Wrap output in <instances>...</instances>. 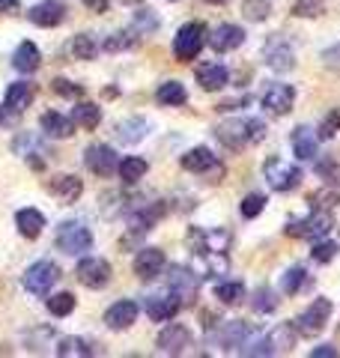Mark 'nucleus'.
<instances>
[{
	"mask_svg": "<svg viewBox=\"0 0 340 358\" xmlns=\"http://www.w3.org/2000/svg\"><path fill=\"white\" fill-rule=\"evenodd\" d=\"M39 48H36V45H33V42H21L18 45V48H15V57H13V66H15V69L18 72H36L39 69Z\"/></svg>",
	"mask_w": 340,
	"mask_h": 358,
	"instance_id": "obj_26",
	"label": "nucleus"
},
{
	"mask_svg": "<svg viewBox=\"0 0 340 358\" xmlns=\"http://www.w3.org/2000/svg\"><path fill=\"white\" fill-rule=\"evenodd\" d=\"M18 0H0V13H6V9H15Z\"/></svg>",
	"mask_w": 340,
	"mask_h": 358,
	"instance_id": "obj_52",
	"label": "nucleus"
},
{
	"mask_svg": "<svg viewBox=\"0 0 340 358\" xmlns=\"http://www.w3.org/2000/svg\"><path fill=\"white\" fill-rule=\"evenodd\" d=\"M84 6L90 9V13H105V9H108V0H84Z\"/></svg>",
	"mask_w": 340,
	"mask_h": 358,
	"instance_id": "obj_50",
	"label": "nucleus"
},
{
	"mask_svg": "<svg viewBox=\"0 0 340 358\" xmlns=\"http://www.w3.org/2000/svg\"><path fill=\"white\" fill-rule=\"evenodd\" d=\"M328 317H332V299H313L304 313L296 317V331L304 338H316L328 326Z\"/></svg>",
	"mask_w": 340,
	"mask_h": 358,
	"instance_id": "obj_5",
	"label": "nucleus"
},
{
	"mask_svg": "<svg viewBox=\"0 0 340 358\" xmlns=\"http://www.w3.org/2000/svg\"><path fill=\"white\" fill-rule=\"evenodd\" d=\"M30 102H33V84H27V81L9 84L6 96H3V108H6V110H13V114H21L24 108H30Z\"/></svg>",
	"mask_w": 340,
	"mask_h": 358,
	"instance_id": "obj_19",
	"label": "nucleus"
},
{
	"mask_svg": "<svg viewBox=\"0 0 340 358\" xmlns=\"http://www.w3.org/2000/svg\"><path fill=\"white\" fill-rule=\"evenodd\" d=\"M54 245L60 251L78 257V254L90 251V245H93V233H90L81 221H66V224H60V230H57Z\"/></svg>",
	"mask_w": 340,
	"mask_h": 358,
	"instance_id": "obj_6",
	"label": "nucleus"
},
{
	"mask_svg": "<svg viewBox=\"0 0 340 358\" xmlns=\"http://www.w3.org/2000/svg\"><path fill=\"white\" fill-rule=\"evenodd\" d=\"M242 42H245V30H242L239 24H221V27L209 36L212 51H218V54H230V51L239 48Z\"/></svg>",
	"mask_w": 340,
	"mask_h": 358,
	"instance_id": "obj_17",
	"label": "nucleus"
},
{
	"mask_svg": "<svg viewBox=\"0 0 340 358\" xmlns=\"http://www.w3.org/2000/svg\"><path fill=\"white\" fill-rule=\"evenodd\" d=\"M134 39L129 36V33H113V36L105 42V48L108 51H122V48H132Z\"/></svg>",
	"mask_w": 340,
	"mask_h": 358,
	"instance_id": "obj_45",
	"label": "nucleus"
},
{
	"mask_svg": "<svg viewBox=\"0 0 340 358\" xmlns=\"http://www.w3.org/2000/svg\"><path fill=\"white\" fill-rule=\"evenodd\" d=\"M248 338H251V326L248 322H227L224 331H221V346L224 350H233V346H245Z\"/></svg>",
	"mask_w": 340,
	"mask_h": 358,
	"instance_id": "obj_28",
	"label": "nucleus"
},
{
	"mask_svg": "<svg viewBox=\"0 0 340 358\" xmlns=\"http://www.w3.org/2000/svg\"><path fill=\"white\" fill-rule=\"evenodd\" d=\"M215 299H218L221 305H239V301L245 299V287H242V281L218 284V287H215Z\"/></svg>",
	"mask_w": 340,
	"mask_h": 358,
	"instance_id": "obj_34",
	"label": "nucleus"
},
{
	"mask_svg": "<svg viewBox=\"0 0 340 358\" xmlns=\"http://www.w3.org/2000/svg\"><path fill=\"white\" fill-rule=\"evenodd\" d=\"M332 212L328 209H313L304 221H290L287 224V236L290 239H320V236H328L332 230Z\"/></svg>",
	"mask_w": 340,
	"mask_h": 358,
	"instance_id": "obj_4",
	"label": "nucleus"
},
{
	"mask_svg": "<svg viewBox=\"0 0 340 358\" xmlns=\"http://www.w3.org/2000/svg\"><path fill=\"white\" fill-rule=\"evenodd\" d=\"M164 268V251L162 248H143L138 251L134 257V275L141 278V281H153L155 275H162Z\"/></svg>",
	"mask_w": 340,
	"mask_h": 358,
	"instance_id": "obj_15",
	"label": "nucleus"
},
{
	"mask_svg": "<svg viewBox=\"0 0 340 358\" xmlns=\"http://www.w3.org/2000/svg\"><path fill=\"white\" fill-rule=\"evenodd\" d=\"M197 84L203 90H209V93H215V90L230 84V72H227L224 66H218V63H206V66H200L197 69Z\"/></svg>",
	"mask_w": 340,
	"mask_h": 358,
	"instance_id": "obj_21",
	"label": "nucleus"
},
{
	"mask_svg": "<svg viewBox=\"0 0 340 358\" xmlns=\"http://www.w3.org/2000/svg\"><path fill=\"white\" fill-rule=\"evenodd\" d=\"M51 90L57 96H66V99H75V96H81L84 93V87L81 84H72V81H66V78H54L51 81Z\"/></svg>",
	"mask_w": 340,
	"mask_h": 358,
	"instance_id": "obj_43",
	"label": "nucleus"
},
{
	"mask_svg": "<svg viewBox=\"0 0 340 358\" xmlns=\"http://www.w3.org/2000/svg\"><path fill=\"white\" fill-rule=\"evenodd\" d=\"M75 275H78V281H81L84 287H90V289H101V287L111 281V263H108V260H101V257H87V260L78 263Z\"/></svg>",
	"mask_w": 340,
	"mask_h": 358,
	"instance_id": "obj_10",
	"label": "nucleus"
},
{
	"mask_svg": "<svg viewBox=\"0 0 340 358\" xmlns=\"http://www.w3.org/2000/svg\"><path fill=\"white\" fill-rule=\"evenodd\" d=\"M197 287H200L197 275H191L188 268H173V275H170V289H173V296L183 301V305H194Z\"/></svg>",
	"mask_w": 340,
	"mask_h": 358,
	"instance_id": "obj_14",
	"label": "nucleus"
},
{
	"mask_svg": "<svg viewBox=\"0 0 340 358\" xmlns=\"http://www.w3.org/2000/svg\"><path fill=\"white\" fill-rule=\"evenodd\" d=\"M316 173H320L325 182L340 185V164L337 162H320V164H316Z\"/></svg>",
	"mask_w": 340,
	"mask_h": 358,
	"instance_id": "obj_44",
	"label": "nucleus"
},
{
	"mask_svg": "<svg viewBox=\"0 0 340 358\" xmlns=\"http://www.w3.org/2000/svg\"><path fill=\"white\" fill-rule=\"evenodd\" d=\"M278 301H281V299L271 293L269 287H260L257 293H254V310H257V313H269V310L278 308Z\"/></svg>",
	"mask_w": 340,
	"mask_h": 358,
	"instance_id": "obj_39",
	"label": "nucleus"
},
{
	"mask_svg": "<svg viewBox=\"0 0 340 358\" xmlns=\"http://www.w3.org/2000/svg\"><path fill=\"white\" fill-rule=\"evenodd\" d=\"M325 13V0H296L292 3V15L296 18H320Z\"/></svg>",
	"mask_w": 340,
	"mask_h": 358,
	"instance_id": "obj_36",
	"label": "nucleus"
},
{
	"mask_svg": "<svg viewBox=\"0 0 340 358\" xmlns=\"http://www.w3.org/2000/svg\"><path fill=\"white\" fill-rule=\"evenodd\" d=\"M72 117H75V122H78L81 129L93 131V129L99 126V120H101V108H99V105H93V102H78Z\"/></svg>",
	"mask_w": 340,
	"mask_h": 358,
	"instance_id": "obj_31",
	"label": "nucleus"
},
{
	"mask_svg": "<svg viewBox=\"0 0 340 358\" xmlns=\"http://www.w3.org/2000/svg\"><path fill=\"white\" fill-rule=\"evenodd\" d=\"M296 326H290V322H281L278 329H271L263 341L257 346H248L242 350L245 355H278V352H290L292 346H296Z\"/></svg>",
	"mask_w": 340,
	"mask_h": 358,
	"instance_id": "obj_3",
	"label": "nucleus"
},
{
	"mask_svg": "<svg viewBox=\"0 0 340 358\" xmlns=\"http://www.w3.org/2000/svg\"><path fill=\"white\" fill-rule=\"evenodd\" d=\"M57 278H60V268L54 263L42 260V263H33L24 275V287L30 289L33 296H48V289L57 284Z\"/></svg>",
	"mask_w": 340,
	"mask_h": 358,
	"instance_id": "obj_9",
	"label": "nucleus"
},
{
	"mask_svg": "<svg viewBox=\"0 0 340 358\" xmlns=\"http://www.w3.org/2000/svg\"><path fill=\"white\" fill-rule=\"evenodd\" d=\"M316 143H320V138L308 129V126H299L296 131H292V150H296V155L302 162H308L316 155Z\"/></svg>",
	"mask_w": 340,
	"mask_h": 358,
	"instance_id": "obj_24",
	"label": "nucleus"
},
{
	"mask_svg": "<svg viewBox=\"0 0 340 358\" xmlns=\"http://www.w3.org/2000/svg\"><path fill=\"white\" fill-rule=\"evenodd\" d=\"M209 3H227V0H209Z\"/></svg>",
	"mask_w": 340,
	"mask_h": 358,
	"instance_id": "obj_54",
	"label": "nucleus"
},
{
	"mask_svg": "<svg viewBox=\"0 0 340 358\" xmlns=\"http://www.w3.org/2000/svg\"><path fill=\"white\" fill-rule=\"evenodd\" d=\"M337 126H340V117L334 114V117H332V122H328V120L323 122V131H320V138H332V134H334V129H337Z\"/></svg>",
	"mask_w": 340,
	"mask_h": 358,
	"instance_id": "obj_49",
	"label": "nucleus"
},
{
	"mask_svg": "<svg viewBox=\"0 0 340 358\" xmlns=\"http://www.w3.org/2000/svg\"><path fill=\"white\" fill-rule=\"evenodd\" d=\"M323 57H325V63H332V66H337V69H340V48H332V51H325Z\"/></svg>",
	"mask_w": 340,
	"mask_h": 358,
	"instance_id": "obj_51",
	"label": "nucleus"
},
{
	"mask_svg": "<svg viewBox=\"0 0 340 358\" xmlns=\"http://www.w3.org/2000/svg\"><path fill=\"white\" fill-rule=\"evenodd\" d=\"M263 209H266V194H248L242 200V215L245 218H257Z\"/></svg>",
	"mask_w": 340,
	"mask_h": 358,
	"instance_id": "obj_42",
	"label": "nucleus"
},
{
	"mask_svg": "<svg viewBox=\"0 0 340 358\" xmlns=\"http://www.w3.org/2000/svg\"><path fill=\"white\" fill-rule=\"evenodd\" d=\"M120 3H141V0H120Z\"/></svg>",
	"mask_w": 340,
	"mask_h": 358,
	"instance_id": "obj_53",
	"label": "nucleus"
},
{
	"mask_svg": "<svg viewBox=\"0 0 340 358\" xmlns=\"http://www.w3.org/2000/svg\"><path fill=\"white\" fill-rule=\"evenodd\" d=\"M42 131L51 134V138H69V134L75 131V122L69 117L57 114V110H48V114L42 117Z\"/></svg>",
	"mask_w": 340,
	"mask_h": 358,
	"instance_id": "obj_27",
	"label": "nucleus"
},
{
	"mask_svg": "<svg viewBox=\"0 0 340 358\" xmlns=\"http://www.w3.org/2000/svg\"><path fill=\"white\" fill-rule=\"evenodd\" d=\"M340 350L337 346H316V350H311V358H337Z\"/></svg>",
	"mask_w": 340,
	"mask_h": 358,
	"instance_id": "obj_48",
	"label": "nucleus"
},
{
	"mask_svg": "<svg viewBox=\"0 0 340 358\" xmlns=\"http://www.w3.org/2000/svg\"><path fill=\"white\" fill-rule=\"evenodd\" d=\"M138 27H141V30H155V27H158V18L150 15V13L143 9V13H138Z\"/></svg>",
	"mask_w": 340,
	"mask_h": 358,
	"instance_id": "obj_47",
	"label": "nucleus"
},
{
	"mask_svg": "<svg viewBox=\"0 0 340 358\" xmlns=\"http://www.w3.org/2000/svg\"><path fill=\"white\" fill-rule=\"evenodd\" d=\"M63 18H66V6L60 3H39L30 9V21L39 27H57L63 24Z\"/></svg>",
	"mask_w": 340,
	"mask_h": 358,
	"instance_id": "obj_22",
	"label": "nucleus"
},
{
	"mask_svg": "<svg viewBox=\"0 0 340 358\" xmlns=\"http://www.w3.org/2000/svg\"><path fill=\"white\" fill-rule=\"evenodd\" d=\"M134 320H138V305H134L132 299H122V301H117V305H111L105 310V326L113 329V331L129 329Z\"/></svg>",
	"mask_w": 340,
	"mask_h": 358,
	"instance_id": "obj_16",
	"label": "nucleus"
},
{
	"mask_svg": "<svg viewBox=\"0 0 340 358\" xmlns=\"http://www.w3.org/2000/svg\"><path fill=\"white\" fill-rule=\"evenodd\" d=\"M215 134H218V141L224 143L227 150H245L251 147V143H260L266 138V122L263 120H227L221 122L218 129H215Z\"/></svg>",
	"mask_w": 340,
	"mask_h": 358,
	"instance_id": "obj_1",
	"label": "nucleus"
},
{
	"mask_svg": "<svg viewBox=\"0 0 340 358\" xmlns=\"http://www.w3.org/2000/svg\"><path fill=\"white\" fill-rule=\"evenodd\" d=\"M221 162L215 159V155L206 150V147H194V150H188L185 155H183V167L188 173H209V171H215Z\"/></svg>",
	"mask_w": 340,
	"mask_h": 358,
	"instance_id": "obj_20",
	"label": "nucleus"
},
{
	"mask_svg": "<svg viewBox=\"0 0 340 358\" xmlns=\"http://www.w3.org/2000/svg\"><path fill=\"white\" fill-rule=\"evenodd\" d=\"M72 54L78 60H93L99 54V45L90 33H81V36H75V42H72Z\"/></svg>",
	"mask_w": 340,
	"mask_h": 358,
	"instance_id": "obj_35",
	"label": "nucleus"
},
{
	"mask_svg": "<svg viewBox=\"0 0 340 358\" xmlns=\"http://www.w3.org/2000/svg\"><path fill=\"white\" fill-rule=\"evenodd\" d=\"M117 171H120V179H122V182H129V185H132V182H138V179L146 176L150 164H146L143 159H138V155H129V159H122V162H120Z\"/></svg>",
	"mask_w": 340,
	"mask_h": 358,
	"instance_id": "obj_30",
	"label": "nucleus"
},
{
	"mask_svg": "<svg viewBox=\"0 0 340 358\" xmlns=\"http://www.w3.org/2000/svg\"><path fill=\"white\" fill-rule=\"evenodd\" d=\"M311 281H308V272H304L302 266H292L287 275H283V281H281V293L283 296H296V293H302L304 287H308Z\"/></svg>",
	"mask_w": 340,
	"mask_h": 358,
	"instance_id": "obj_33",
	"label": "nucleus"
},
{
	"mask_svg": "<svg viewBox=\"0 0 340 358\" xmlns=\"http://www.w3.org/2000/svg\"><path fill=\"white\" fill-rule=\"evenodd\" d=\"M84 162H87V167H90V171H93L96 176H111V173L120 167L117 152H113L111 147H105V143H93V147L87 150Z\"/></svg>",
	"mask_w": 340,
	"mask_h": 358,
	"instance_id": "obj_13",
	"label": "nucleus"
},
{
	"mask_svg": "<svg viewBox=\"0 0 340 358\" xmlns=\"http://www.w3.org/2000/svg\"><path fill=\"white\" fill-rule=\"evenodd\" d=\"M179 310H183V301H179L173 293H170V296H153V299H146V313H150V320H155V322L173 320Z\"/></svg>",
	"mask_w": 340,
	"mask_h": 358,
	"instance_id": "obj_18",
	"label": "nucleus"
},
{
	"mask_svg": "<svg viewBox=\"0 0 340 358\" xmlns=\"http://www.w3.org/2000/svg\"><path fill=\"white\" fill-rule=\"evenodd\" d=\"M311 200H313V209H328L337 203V192H316L311 194Z\"/></svg>",
	"mask_w": 340,
	"mask_h": 358,
	"instance_id": "obj_46",
	"label": "nucleus"
},
{
	"mask_svg": "<svg viewBox=\"0 0 340 358\" xmlns=\"http://www.w3.org/2000/svg\"><path fill=\"white\" fill-rule=\"evenodd\" d=\"M263 176H266V182L275 188V192H292V188L299 185V179H302V171L296 164H290V162L278 159V155H271V159H266V164H263Z\"/></svg>",
	"mask_w": 340,
	"mask_h": 358,
	"instance_id": "obj_7",
	"label": "nucleus"
},
{
	"mask_svg": "<svg viewBox=\"0 0 340 358\" xmlns=\"http://www.w3.org/2000/svg\"><path fill=\"white\" fill-rule=\"evenodd\" d=\"M146 120H141V117H132V120H126V122H120L117 126V138L122 141V143H138L143 134H146Z\"/></svg>",
	"mask_w": 340,
	"mask_h": 358,
	"instance_id": "obj_32",
	"label": "nucleus"
},
{
	"mask_svg": "<svg viewBox=\"0 0 340 358\" xmlns=\"http://www.w3.org/2000/svg\"><path fill=\"white\" fill-rule=\"evenodd\" d=\"M48 192L60 197L63 203H75V200L81 197L84 185H81V179H78V176H57L54 182L48 185Z\"/></svg>",
	"mask_w": 340,
	"mask_h": 358,
	"instance_id": "obj_23",
	"label": "nucleus"
},
{
	"mask_svg": "<svg viewBox=\"0 0 340 358\" xmlns=\"http://www.w3.org/2000/svg\"><path fill=\"white\" fill-rule=\"evenodd\" d=\"M155 99H158L162 105H167V108H179V105L188 102V93H185V87L179 84V81H167V84L158 87Z\"/></svg>",
	"mask_w": 340,
	"mask_h": 358,
	"instance_id": "obj_29",
	"label": "nucleus"
},
{
	"mask_svg": "<svg viewBox=\"0 0 340 358\" xmlns=\"http://www.w3.org/2000/svg\"><path fill=\"white\" fill-rule=\"evenodd\" d=\"M263 60L275 72H290L292 66H296V51H292V45H290V39L283 36V33H275V36L266 42V48H263Z\"/></svg>",
	"mask_w": 340,
	"mask_h": 358,
	"instance_id": "obj_8",
	"label": "nucleus"
},
{
	"mask_svg": "<svg viewBox=\"0 0 340 358\" xmlns=\"http://www.w3.org/2000/svg\"><path fill=\"white\" fill-rule=\"evenodd\" d=\"M242 13H245L248 21H266L269 13H271V0H245Z\"/></svg>",
	"mask_w": 340,
	"mask_h": 358,
	"instance_id": "obj_37",
	"label": "nucleus"
},
{
	"mask_svg": "<svg viewBox=\"0 0 340 358\" xmlns=\"http://www.w3.org/2000/svg\"><path fill=\"white\" fill-rule=\"evenodd\" d=\"M93 350L81 341V338H66L60 341V346H57V355H63V358H72V355H90Z\"/></svg>",
	"mask_w": 340,
	"mask_h": 358,
	"instance_id": "obj_40",
	"label": "nucleus"
},
{
	"mask_svg": "<svg viewBox=\"0 0 340 358\" xmlns=\"http://www.w3.org/2000/svg\"><path fill=\"white\" fill-rule=\"evenodd\" d=\"M206 39H209V30H206L203 21H188V24H183V27H179V33H176V39H173L176 60H183V63L194 60L200 54V48L206 45Z\"/></svg>",
	"mask_w": 340,
	"mask_h": 358,
	"instance_id": "obj_2",
	"label": "nucleus"
},
{
	"mask_svg": "<svg viewBox=\"0 0 340 358\" xmlns=\"http://www.w3.org/2000/svg\"><path fill=\"white\" fill-rule=\"evenodd\" d=\"M188 346H191V331L185 326H179V322H170V326L162 329V334H158V350L164 355H183Z\"/></svg>",
	"mask_w": 340,
	"mask_h": 358,
	"instance_id": "obj_12",
	"label": "nucleus"
},
{
	"mask_svg": "<svg viewBox=\"0 0 340 358\" xmlns=\"http://www.w3.org/2000/svg\"><path fill=\"white\" fill-rule=\"evenodd\" d=\"M337 251H340L337 242H316L313 251H311V257H313L316 263H332L334 257H337Z\"/></svg>",
	"mask_w": 340,
	"mask_h": 358,
	"instance_id": "obj_41",
	"label": "nucleus"
},
{
	"mask_svg": "<svg viewBox=\"0 0 340 358\" xmlns=\"http://www.w3.org/2000/svg\"><path fill=\"white\" fill-rule=\"evenodd\" d=\"M292 102H296V90L290 84H271L263 93V108L275 117H287L292 110Z\"/></svg>",
	"mask_w": 340,
	"mask_h": 358,
	"instance_id": "obj_11",
	"label": "nucleus"
},
{
	"mask_svg": "<svg viewBox=\"0 0 340 358\" xmlns=\"http://www.w3.org/2000/svg\"><path fill=\"white\" fill-rule=\"evenodd\" d=\"M15 224H18V230H21V236H27V239H36L42 227H45V215L39 209H21L18 215H15Z\"/></svg>",
	"mask_w": 340,
	"mask_h": 358,
	"instance_id": "obj_25",
	"label": "nucleus"
},
{
	"mask_svg": "<svg viewBox=\"0 0 340 358\" xmlns=\"http://www.w3.org/2000/svg\"><path fill=\"white\" fill-rule=\"evenodd\" d=\"M48 310L54 313V317H69V313L75 310V296L72 293H57L48 299Z\"/></svg>",
	"mask_w": 340,
	"mask_h": 358,
	"instance_id": "obj_38",
	"label": "nucleus"
}]
</instances>
